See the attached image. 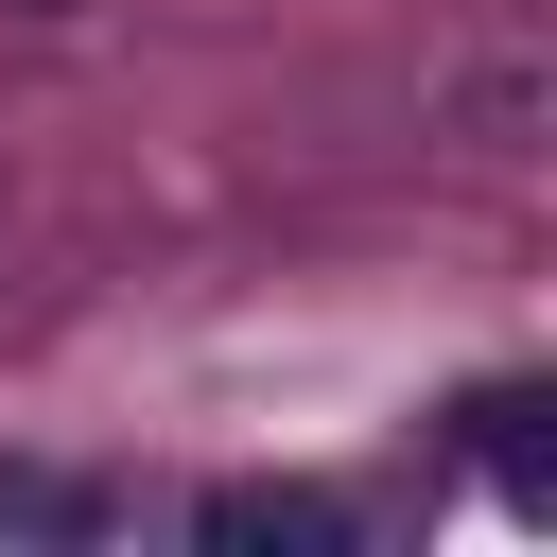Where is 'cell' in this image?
<instances>
[{"label": "cell", "mask_w": 557, "mask_h": 557, "mask_svg": "<svg viewBox=\"0 0 557 557\" xmlns=\"http://www.w3.org/2000/svg\"><path fill=\"white\" fill-rule=\"evenodd\" d=\"M0 540H104V487H70V470H0Z\"/></svg>", "instance_id": "2"}, {"label": "cell", "mask_w": 557, "mask_h": 557, "mask_svg": "<svg viewBox=\"0 0 557 557\" xmlns=\"http://www.w3.org/2000/svg\"><path fill=\"white\" fill-rule=\"evenodd\" d=\"M17 17H87V0H17Z\"/></svg>", "instance_id": "3"}, {"label": "cell", "mask_w": 557, "mask_h": 557, "mask_svg": "<svg viewBox=\"0 0 557 557\" xmlns=\"http://www.w3.org/2000/svg\"><path fill=\"white\" fill-rule=\"evenodd\" d=\"M209 540H348L331 487H209Z\"/></svg>", "instance_id": "1"}]
</instances>
